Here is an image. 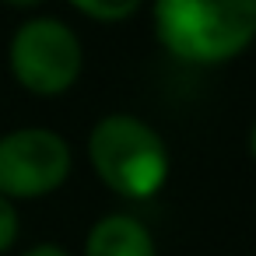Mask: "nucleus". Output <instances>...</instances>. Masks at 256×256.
<instances>
[{"instance_id": "obj_4", "label": "nucleus", "mask_w": 256, "mask_h": 256, "mask_svg": "<svg viewBox=\"0 0 256 256\" xmlns=\"http://www.w3.org/2000/svg\"><path fill=\"white\" fill-rule=\"evenodd\" d=\"M70 176V148L46 126L0 137V196H46Z\"/></svg>"}, {"instance_id": "obj_9", "label": "nucleus", "mask_w": 256, "mask_h": 256, "mask_svg": "<svg viewBox=\"0 0 256 256\" xmlns=\"http://www.w3.org/2000/svg\"><path fill=\"white\" fill-rule=\"evenodd\" d=\"M11 8H36V4H42V0H8Z\"/></svg>"}, {"instance_id": "obj_8", "label": "nucleus", "mask_w": 256, "mask_h": 256, "mask_svg": "<svg viewBox=\"0 0 256 256\" xmlns=\"http://www.w3.org/2000/svg\"><path fill=\"white\" fill-rule=\"evenodd\" d=\"M25 256H67L60 246H53V242H42V246H36V249H28Z\"/></svg>"}, {"instance_id": "obj_3", "label": "nucleus", "mask_w": 256, "mask_h": 256, "mask_svg": "<svg viewBox=\"0 0 256 256\" xmlns=\"http://www.w3.org/2000/svg\"><path fill=\"white\" fill-rule=\"evenodd\" d=\"M11 70L25 92L60 95L81 74V42L56 18L25 22L11 39Z\"/></svg>"}, {"instance_id": "obj_7", "label": "nucleus", "mask_w": 256, "mask_h": 256, "mask_svg": "<svg viewBox=\"0 0 256 256\" xmlns=\"http://www.w3.org/2000/svg\"><path fill=\"white\" fill-rule=\"evenodd\" d=\"M18 238V214L8 196H0V252H8Z\"/></svg>"}, {"instance_id": "obj_10", "label": "nucleus", "mask_w": 256, "mask_h": 256, "mask_svg": "<svg viewBox=\"0 0 256 256\" xmlns=\"http://www.w3.org/2000/svg\"><path fill=\"white\" fill-rule=\"evenodd\" d=\"M249 151H252V158H256V123H252V134H249Z\"/></svg>"}, {"instance_id": "obj_1", "label": "nucleus", "mask_w": 256, "mask_h": 256, "mask_svg": "<svg viewBox=\"0 0 256 256\" xmlns=\"http://www.w3.org/2000/svg\"><path fill=\"white\" fill-rule=\"evenodd\" d=\"M162 46L190 64H221L256 39V0H154Z\"/></svg>"}, {"instance_id": "obj_6", "label": "nucleus", "mask_w": 256, "mask_h": 256, "mask_svg": "<svg viewBox=\"0 0 256 256\" xmlns=\"http://www.w3.org/2000/svg\"><path fill=\"white\" fill-rule=\"evenodd\" d=\"M78 11H84L88 18H98V22H123L130 18L144 0H70Z\"/></svg>"}, {"instance_id": "obj_5", "label": "nucleus", "mask_w": 256, "mask_h": 256, "mask_svg": "<svg viewBox=\"0 0 256 256\" xmlns=\"http://www.w3.org/2000/svg\"><path fill=\"white\" fill-rule=\"evenodd\" d=\"M84 256H154L148 228L126 214H109L88 232Z\"/></svg>"}, {"instance_id": "obj_2", "label": "nucleus", "mask_w": 256, "mask_h": 256, "mask_svg": "<svg viewBox=\"0 0 256 256\" xmlns=\"http://www.w3.org/2000/svg\"><path fill=\"white\" fill-rule=\"evenodd\" d=\"M88 154L98 179L130 200L158 193L168 176V151L162 137L137 116L116 112L98 120L88 137Z\"/></svg>"}]
</instances>
